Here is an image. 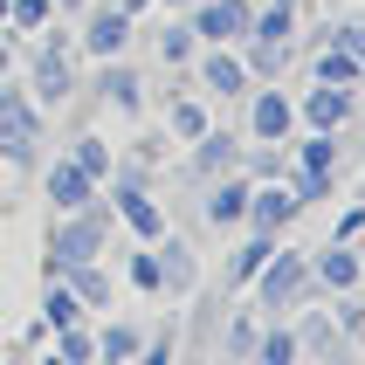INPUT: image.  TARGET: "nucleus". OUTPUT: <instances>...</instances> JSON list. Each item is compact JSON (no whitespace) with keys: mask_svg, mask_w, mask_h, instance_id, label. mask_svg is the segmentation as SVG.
Segmentation results:
<instances>
[{"mask_svg":"<svg viewBox=\"0 0 365 365\" xmlns=\"http://www.w3.org/2000/svg\"><path fill=\"white\" fill-rule=\"evenodd\" d=\"M35 138H41L35 97L28 90H0V152L7 159H35Z\"/></svg>","mask_w":365,"mask_h":365,"instance_id":"f257e3e1","label":"nucleus"},{"mask_svg":"<svg viewBox=\"0 0 365 365\" xmlns=\"http://www.w3.org/2000/svg\"><path fill=\"white\" fill-rule=\"evenodd\" d=\"M186 28H193L200 41H214V48H227V41L248 35V0H200Z\"/></svg>","mask_w":365,"mask_h":365,"instance_id":"f03ea898","label":"nucleus"},{"mask_svg":"<svg viewBox=\"0 0 365 365\" xmlns=\"http://www.w3.org/2000/svg\"><path fill=\"white\" fill-rule=\"evenodd\" d=\"M76 90V62H69V41H48L35 56V103H62Z\"/></svg>","mask_w":365,"mask_h":365,"instance_id":"7ed1b4c3","label":"nucleus"},{"mask_svg":"<svg viewBox=\"0 0 365 365\" xmlns=\"http://www.w3.org/2000/svg\"><path fill=\"white\" fill-rule=\"evenodd\" d=\"M124 41H131V14H124V7H110V0H103L97 14L83 21V48H90V56H103V62H110V56H118V48H124Z\"/></svg>","mask_w":365,"mask_h":365,"instance_id":"20e7f679","label":"nucleus"},{"mask_svg":"<svg viewBox=\"0 0 365 365\" xmlns=\"http://www.w3.org/2000/svg\"><path fill=\"white\" fill-rule=\"evenodd\" d=\"M200 83L214 90V97H242V90H248V62H242V56H227V48H207Z\"/></svg>","mask_w":365,"mask_h":365,"instance_id":"39448f33","label":"nucleus"},{"mask_svg":"<svg viewBox=\"0 0 365 365\" xmlns=\"http://www.w3.org/2000/svg\"><path fill=\"white\" fill-rule=\"evenodd\" d=\"M351 118V90H338V83H317L304 97V124L310 131H331V124H345Z\"/></svg>","mask_w":365,"mask_h":365,"instance_id":"423d86ee","label":"nucleus"},{"mask_svg":"<svg viewBox=\"0 0 365 365\" xmlns=\"http://www.w3.org/2000/svg\"><path fill=\"white\" fill-rule=\"evenodd\" d=\"M90 186H97V180H90L76 159H62L56 173H48V200H56L62 214H76V207H90Z\"/></svg>","mask_w":365,"mask_h":365,"instance_id":"0eeeda50","label":"nucleus"},{"mask_svg":"<svg viewBox=\"0 0 365 365\" xmlns=\"http://www.w3.org/2000/svg\"><path fill=\"white\" fill-rule=\"evenodd\" d=\"M297 207H304L297 193H283V186H269V193H248V221L262 227V235H276V227H283L289 214H297Z\"/></svg>","mask_w":365,"mask_h":365,"instance_id":"6e6552de","label":"nucleus"},{"mask_svg":"<svg viewBox=\"0 0 365 365\" xmlns=\"http://www.w3.org/2000/svg\"><path fill=\"white\" fill-rule=\"evenodd\" d=\"M248 124H255V138H269V145H276V138L289 131V124H297V110H289V97L262 90V97H255V118H248Z\"/></svg>","mask_w":365,"mask_h":365,"instance_id":"1a4fd4ad","label":"nucleus"},{"mask_svg":"<svg viewBox=\"0 0 365 365\" xmlns=\"http://www.w3.org/2000/svg\"><path fill=\"white\" fill-rule=\"evenodd\" d=\"M103 242V221L90 214V221H76V227H62L56 235V262H90V248Z\"/></svg>","mask_w":365,"mask_h":365,"instance_id":"9d476101","label":"nucleus"},{"mask_svg":"<svg viewBox=\"0 0 365 365\" xmlns=\"http://www.w3.org/2000/svg\"><path fill=\"white\" fill-rule=\"evenodd\" d=\"M248 193H255L248 180H227L221 193L207 200V221H214V227H235V221H248Z\"/></svg>","mask_w":365,"mask_h":365,"instance_id":"9b49d317","label":"nucleus"},{"mask_svg":"<svg viewBox=\"0 0 365 365\" xmlns=\"http://www.w3.org/2000/svg\"><path fill=\"white\" fill-rule=\"evenodd\" d=\"M297 289H304V262L297 255H276V269L262 276V304H289Z\"/></svg>","mask_w":365,"mask_h":365,"instance_id":"f8f14e48","label":"nucleus"},{"mask_svg":"<svg viewBox=\"0 0 365 365\" xmlns=\"http://www.w3.org/2000/svg\"><path fill=\"white\" fill-rule=\"evenodd\" d=\"M359 76H365V62L351 56V48H338V41H331L324 56H317V83H338V90H351Z\"/></svg>","mask_w":365,"mask_h":365,"instance_id":"ddd939ff","label":"nucleus"},{"mask_svg":"<svg viewBox=\"0 0 365 365\" xmlns=\"http://www.w3.org/2000/svg\"><path fill=\"white\" fill-rule=\"evenodd\" d=\"M289 28H297V7H276V0H269V14H248V35L276 41V48H289Z\"/></svg>","mask_w":365,"mask_h":365,"instance_id":"4468645a","label":"nucleus"},{"mask_svg":"<svg viewBox=\"0 0 365 365\" xmlns=\"http://www.w3.org/2000/svg\"><path fill=\"white\" fill-rule=\"evenodd\" d=\"M118 214H124L131 227H138V235H165V214H159L152 200H145L138 186H124V193H118Z\"/></svg>","mask_w":365,"mask_h":365,"instance_id":"2eb2a0df","label":"nucleus"},{"mask_svg":"<svg viewBox=\"0 0 365 365\" xmlns=\"http://www.w3.org/2000/svg\"><path fill=\"white\" fill-rule=\"evenodd\" d=\"M317 276H324L331 289H351V283H359V262H351L345 248H324V262H317Z\"/></svg>","mask_w":365,"mask_h":365,"instance_id":"dca6fc26","label":"nucleus"},{"mask_svg":"<svg viewBox=\"0 0 365 365\" xmlns=\"http://www.w3.org/2000/svg\"><path fill=\"white\" fill-rule=\"evenodd\" d=\"M103 97L118 103V110H138V76L131 69H103Z\"/></svg>","mask_w":365,"mask_h":365,"instance_id":"f3484780","label":"nucleus"},{"mask_svg":"<svg viewBox=\"0 0 365 365\" xmlns=\"http://www.w3.org/2000/svg\"><path fill=\"white\" fill-rule=\"evenodd\" d=\"M48 14H56V0H7V21L14 28H48Z\"/></svg>","mask_w":365,"mask_h":365,"instance_id":"a211bd4d","label":"nucleus"},{"mask_svg":"<svg viewBox=\"0 0 365 365\" xmlns=\"http://www.w3.org/2000/svg\"><path fill=\"white\" fill-rule=\"evenodd\" d=\"M193 41H200V35L180 21V28H165V35H159V56H165V62H193Z\"/></svg>","mask_w":365,"mask_h":365,"instance_id":"6ab92c4d","label":"nucleus"},{"mask_svg":"<svg viewBox=\"0 0 365 365\" xmlns=\"http://www.w3.org/2000/svg\"><path fill=\"white\" fill-rule=\"evenodd\" d=\"M173 131L180 138H207V110L200 103H173Z\"/></svg>","mask_w":365,"mask_h":365,"instance_id":"aec40b11","label":"nucleus"},{"mask_svg":"<svg viewBox=\"0 0 365 365\" xmlns=\"http://www.w3.org/2000/svg\"><path fill=\"white\" fill-rule=\"evenodd\" d=\"M76 165L90 173V180H103V165H110V152H103V138H83V145H76Z\"/></svg>","mask_w":365,"mask_h":365,"instance_id":"412c9836","label":"nucleus"},{"mask_svg":"<svg viewBox=\"0 0 365 365\" xmlns=\"http://www.w3.org/2000/svg\"><path fill=\"white\" fill-rule=\"evenodd\" d=\"M331 159H338V152H331V131H317V138L304 145V173H331Z\"/></svg>","mask_w":365,"mask_h":365,"instance_id":"4be33fe9","label":"nucleus"},{"mask_svg":"<svg viewBox=\"0 0 365 365\" xmlns=\"http://www.w3.org/2000/svg\"><path fill=\"white\" fill-rule=\"evenodd\" d=\"M56 359H62V365H83V359H90V338L62 324V345H56Z\"/></svg>","mask_w":365,"mask_h":365,"instance_id":"5701e85b","label":"nucleus"},{"mask_svg":"<svg viewBox=\"0 0 365 365\" xmlns=\"http://www.w3.org/2000/svg\"><path fill=\"white\" fill-rule=\"evenodd\" d=\"M159 276H173V283H193V262H186V248H165Z\"/></svg>","mask_w":365,"mask_h":365,"instance_id":"b1692460","label":"nucleus"},{"mask_svg":"<svg viewBox=\"0 0 365 365\" xmlns=\"http://www.w3.org/2000/svg\"><path fill=\"white\" fill-rule=\"evenodd\" d=\"M131 283L138 289H159L165 276H159V255H138V262H131Z\"/></svg>","mask_w":365,"mask_h":365,"instance_id":"393cba45","label":"nucleus"},{"mask_svg":"<svg viewBox=\"0 0 365 365\" xmlns=\"http://www.w3.org/2000/svg\"><path fill=\"white\" fill-rule=\"evenodd\" d=\"M289 359H297V338H283V331H276V338L262 345V365H289Z\"/></svg>","mask_w":365,"mask_h":365,"instance_id":"a878e982","label":"nucleus"},{"mask_svg":"<svg viewBox=\"0 0 365 365\" xmlns=\"http://www.w3.org/2000/svg\"><path fill=\"white\" fill-rule=\"evenodd\" d=\"M48 324H76V297H62V289H56V297H48Z\"/></svg>","mask_w":365,"mask_h":365,"instance_id":"bb28decb","label":"nucleus"},{"mask_svg":"<svg viewBox=\"0 0 365 365\" xmlns=\"http://www.w3.org/2000/svg\"><path fill=\"white\" fill-rule=\"evenodd\" d=\"M331 41H338V48H351V56L365 62V28H359V21H345V28H338V35H331Z\"/></svg>","mask_w":365,"mask_h":365,"instance_id":"cd10ccee","label":"nucleus"},{"mask_svg":"<svg viewBox=\"0 0 365 365\" xmlns=\"http://www.w3.org/2000/svg\"><path fill=\"white\" fill-rule=\"evenodd\" d=\"M103 351H110V359H131V351H138V338H131V331H110V338H103Z\"/></svg>","mask_w":365,"mask_h":365,"instance_id":"c85d7f7f","label":"nucleus"},{"mask_svg":"<svg viewBox=\"0 0 365 365\" xmlns=\"http://www.w3.org/2000/svg\"><path fill=\"white\" fill-rule=\"evenodd\" d=\"M262 255H269V242H255V248L242 255V262H235V276H255V269H262Z\"/></svg>","mask_w":365,"mask_h":365,"instance_id":"c756f323","label":"nucleus"},{"mask_svg":"<svg viewBox=\"0 0 365 365\" xmlns=\"http://www.w3.org/2000/svg\"><path fill=\"white\" fill-rule=\"evenodd\" d=\"M118 7H124V14H145V7H152V0H118Z\"/></svg>","mask_w":365,"mask_h":365,"instance_id":"7c9ffc66","label":"nucleus"},{"mask_svg":"<svg viewBox=\"0 0 365 365\" xmlns=\"http://www.w3.org/2000/svg\"><path fill=\"white\" fill-rule=\"evenodd\" d=\"M7 62H14V48H7V41H0V69H7Z\"/></svg>","mask_w":365,"mask_h":365,"instance_id":"2f4dec72","label":"nucleus"},{"mask_svg":"<svg viewBox=\"0 0 365 365\" xmlns=\"http://www.w3.org/2000/svg\"><path fill=\"white\" fill-rule=\"evenodd\" d=\"M56 7H69V14H76V7H90V0H56Z\"/></svg>","mask_w":365,"mask_h":365,"instance_id":"473e14b6","label":"nucleus"},{"mask_svg":"<svg viewBox=\"0 0 365 365\" xmlns=\"http://www.w3.org/2000/svg\"><path fill=\"white\" fill-rule=\"evenodd\" d=\"M165 7H200V0H165Z\"/></svg>","mask_w":365,"mask_h":365,"instance_id":"72a5a7b5","label":"nucleus"},{"mask_svg":"<svg viewBox=\"0 0 365 365\" xmlns=\"http://www.w3.org/2000/svg\"><path fill=\"white\" fill-rule=\"evenodd\" d=\"M145 365H165V351H152V359H145Z\"/></svg>","mask_w":365,"mask_h":365,"instance_id":"f704fd0d","label":"nucleus"},{"mask_svg":"<svg viewBox=\"0 0 365 365\" xmlns=\"http://www.w3.org/2000/svg\"><path fill=\"white\" fill-rule=\"evenodd\" d=\"M276 7H297V0H276Z\"/></svg>","mask_w":365,"mask_h":365,"instance_id":"c9c22d12","label":"nucleus"},{"mask_svg":"<svg viewBox=\"0 0 365 365\" xmlns=\"http://www.w3.org/2000/svg\"><path fill=\"white\" fill-rule=\"evenodd\" d=\"M0 21H7V0H0Z\"/></svg>","mask_w":365,"mask_h":365,"instance_id":"e433bc0d","label":"nucleus"}]
</instances>
